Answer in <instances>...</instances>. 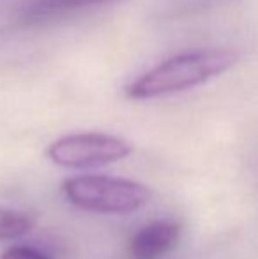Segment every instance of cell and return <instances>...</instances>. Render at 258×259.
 <instances>
[{
    "mask_svg": "<svg viewBox=\"0 0 258 259\" xmlns=\"http://www.w3.org/2000/svg\"><path fill=\"white\" fill-rule=\"evenodd\" d=\"M119 0H30L21 11V21L25 25L50 23L53 20L64 18L71 13H78L82 9L106 6Z\"/></svg>",
    "mask_w": 258,
    "mask_h": 259,
    "instance_id": "5",
    "label": "cell"
},
{
    "mask_svg": "<svg viewBox=\"0 0 258 259\" xmlns=\"http://www.w3.org/2000/svg\"><path fill=\"white\" fill-rule=\"evenodd\" d=\"M180 224L177 221H156L143 226L129 243L131 259H163L175 249L180 238Z\"/></svg>",
    "mask_w": 258,
    "mask_h": 259,
    "instance_id": "4",
    "label": "cell"
},
{
    "mask_svg": "<svg viewBox=\"0 0 258 259\" xmlns=\"http://www.w3.org/2000/svg\"><path fill=\"white\" fill-rule=\"evenodd\" d=\"M38 219L27 211L0 208V242L21 238L35 228Z\"/></svg>",
    "mask_w": 258,
    "mask_h": 259,
    "instance_id": "6",
    "label": "cell"
},
{
    "mask_svg": "<svg viewBox=\"0 0 258 259\" xmlns=\"http://www.w3.org/2000/svg\"><path fill=\"white\" fill-rule=\"evenodd\" d=\"M133 152L134 145L124 138L104 133H76L53 141L48 148V157L60 167L87 169L119 162Z\"/></svg>",
    "mask_w": 258,
    "mask_h": 259,
    "instance_id": "3",
    "label": "cell"
},
{
    "mask_svg": "<svg viewBox=\"0 0 258 259\" xmlns=\"http://www.w3.org/2000/svg\"><path fill=\"white\" fill-rule=\"evenodd\" d=\"M64 196L80 210L104 215H126L140 210L152 198V191L140 182L106 175H82L62 184Z\"/></svg>",
    "mask_w": 258,
    "mask_h": 259,
    "instance_id": "2",
    "label": "cell"
},
{
    "mask_svg": "<svg viewBox=\"0 0 258 259\" xmlns=\"http://www.w3.org/2000/svg\"><path fill=\"white\" fill-rule=\"evenodd\" d=\"M237 62V53L232 50H193L163 60L156 67L138 76L126 89V96L134 101L186 92L209 79L227 72Z\"/></svg>",
    "mask_w": 258,
    "mask_h": 259,
    "instance_id": "1",
    "label": "cell"
},
{
    "mask_svg": "<svg viewBox=\"0 0 258 259\" xmlns=\"http://www.w3.org/2000/svg\"><path fill=\"white\" fill-rule=\"evenodd\" d=\"M0 259H52V256H48L43 250L35 249L30 245H16V247H9L0 254Z\"/></svg>",
    "mask_w": 258,
    "mask_h": 259,
    "instance_id": "7",
    "label": "cell"
}]
</instances>
